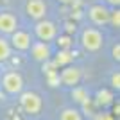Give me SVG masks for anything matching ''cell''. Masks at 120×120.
Returning <instances> with one entry per match:
<instances>
[{
	"mask_svg": "<svg viewBox=\"0 0 120 120\" xmlns=\"http://www.w3.org/2000/svg\"><path fill=\"white\" fill-rule=\"evenodd\" d=\"M20 106L27 115H38L43 108V100L34 91H22L20 93Z\"/></svg>",
	"mask_w": 120,
	"mask_h": 120,
	"instance_id": "1",
	"label": "cell"
},
{
	"mask_svg": "<svg viewBox=\"0 0 120 120\" xmlns=\"http://www.w3.org/2000/svg\"><path fill=\"white\" fill-rule=\"evenodd\" d=\"M0 82H2L4 90L9 95H20L22 90H23V77L18 72H7V74H4Z\"/></svg>",
	"mask_w": 120,
	"mask_h": 120,
	"instance_id": "2",
	"label": "cell"
},
{
	"mask_svg": "<svg viewBox=\"0 0 120 120\" xmlns=\"http://www.w3.org/2000/svg\"><path fill=\"white\" fill-rule=\"evenodd\" d=\"M81 43L88 52H97V50H100V47L104 43V38L100 34V30L97 29H84L82 36H81Z\"/></svg>",
	"mask_w": 120,
	"mask_h": 120,
	"instance_id": "3",
	"label": "cell"
},
{
	"mask_svg": "<svg viewBox=\"0 0 120 120\" xmlns=\"http://www.w3.org/2000/svg\"><path fill=\"white\" fill-rule=\"evenodd\" d=\"M81 77H82V72H81L79 66H65L61 70L59 75V82L63 86H68V88H74V86L79 84Z\"/></svg>",
	"mask_w": 120,
	"mask_h": 120,
	"instance_id": "4",
	"label": "cell"
},
{
	"mask_svg": "<svg viewBox=\"0 0 120 120\" xmlns=\"http://www.w3.org/2000/svg\"><path fill=\"white\" fill-rule=\"evenodd\" d=\"M34 32L41 41H50L57 36V27H56L52 22L38 20V23H36V27H34Z\"/></svg>",
	"mask_w": 120,
	"mask_h": 120,
	"instance_id": "5",
	"label": "cell"
},
{
	"mask_svg": "<svg viewBox=\"0 0 120 120\" xmlns=\"http://www.w3.org/2000/svg\"><path fill=\"white\" fill-rule=\"evenodd\" d=\"M88 16L95 25H106L109 22V9L104 7L102 4H95L88 9Z\"/></svg>",
	"mask_w": 120,
	"mask_h": 120,
	"instance_id": "6",
	"label": "cell"
},
{
	"mask_svg": "<svg viewBox=\"0 0 120 120\" xmlns=\"http://www.w3.org/2000/svg\"><path fill=\"white\" fill-rule=\"evenodd\" d=\"M25 11H27V16H29V18L43 20L45 15H47V4L43 0H29L27 5H25Z\"/></svg>",
	"mask_w": 120,
	"mask_h": 120,
	"instance_id": "7",
	"label": "cell"
},
{
	"mask_svg": "<svg viewBox=\"0 0 120 120\" xmlns=\"http://www.w3.org/2000/svg\"><path fill=\"white\" fill-rule=\"evenodd\" d=\"M30 43H32V38L29 32L18 29L15 32H11V47H15L16 50H29Z\"/></svg>",
	"mask_w": 120,
	"mask_h": 120,
	"instance_id": "8",
	"label": "cell"
},
{
	"mask_svg": "<svg viewBox=\"0 0 120 120\" xmlns=\"http://www.w3.org/2000/svg\"><path fill=\"white\" fill-rule=\"evenodd\" d=\"M30 52H32V57L36 61H41V63H45V61L50 59V47L47 45V41H36V43H30Z\"/></svg>",
	"mask_w": 120,
	"mask_h": 120,
	"instance_id": "9",
	"label": "cell"
},
{
	"mask_svg": "<svg viewBox=\"0 0 120 120\" xmlns=\"http://www.w3.org/2000/svg\"><path fill=\"white\" fill-rule=\"evenodd\" d=\"M18 27V20L13 13H0V32L2 34H11Z\"/></svg>",
	"mask_w": 120,
	"mask_h": 120,
	"instance_id": "10",
	"label": "cell"
},
{
	"mask_svg": "<svg viewBox=\"0 0 120 120\" xmlns=\"http://www.w3.org/2000/svg\"><path fill=\"white\" fill-rule=\"evenodd\" d=\"M74 57H75V52L72 49H59V52L56 54V57H54V63L57 68L59 66H66V65H70L72 61H74Z\"/></svg>",
	"mask_w": 120,
	"mask_h": 120,
	"instance_id": "11",
	"label": "cell"
},
{
	"mask_svg": "<svg viewBox=\"0 0 120 120\" xmlns=\"http://www.w3.org/2000/svg\"><path fill=\"white\" fill-rule=\"evenodd\" d=\"M72 99H74L77 104H81V106H86V104L91 102L88 90L82 88V86H74V88H72Z\"/></svg>",
	"mask_w": 120,
	"mask_h": 120,
	"instance_id": "12",
	"label": "cell"
},
{
	"mask_svg": "<svg viewBox=\"0 0 120 120\" xmlns=\"http://www.w3.org/2000/svg\"><path fill=\"white\" fill-rule=\"evenodd\" d=\"M113 99H115L113 91H111V90H106V88H102V90L97 91L95 102H97V106H100V108H108V106L113 104Z\"/></svg>",
	"mask_w": 120,
	"mask_h": 120,
	"instance_id": "13",
	"label": "cell"
},
{
	"mask_svg": "<svg viewBox=\"0 0 120 120\" xmlns=\"http://www.w3.org/2000/svg\"><path fill=\"white\" fill-rule=\"evenodd\" d=\"M59 120H82V115L77 108H66L61 111Z\"/></svg>",
	"mask_w": 120,
	"mask_h": 120,
	"instance_id": "14",
	"label": "cell"
},
{
	"mask_svg": "<svg viewBox=\"0 0 120 120\" xmlns=\"http://www.w3.org/2000/svg\"><path fill=\"white\" fill-rule=\"evenodd\" d=\"M11 56V45L9 41H5L4 38H0V63L2 61H7Z\"/></svg>",
	"mask_w": 120,
	"mask_h": 120,
	"instance_id": "15",
	"label": "cell"
},
{
	"mask_svg": "<svg viewBox=\"0 0 120 120\" xmlns=\"http://www.w3.org/2000/svg\"><path fill=\"white\" fill-rule=\"evenodd\" d=\"M47 75V81H49V84L50 86H59V72L57 70H50V72H45Z\"/></svg>",
	"mask_w": 120,
	"mask_h": 120,
	"instance_id": "16",
	"label": "cell"
},
{
	"mask_svg": "<svg viewBox=\"0 0 120 120\" xmlns=\"http://www.w3.org/2000/svg\"><path fill=\"white\" fill-rule=\"evenodd\" d=\"M56 43H57V47H59V49H72V43H74V41H72V38L68 34H63V36H59V38H57V41H56Z\"/></svg>",
	"mask_w": 120,
	"mask_h": 120,
	"instance_id": "17",
	"label": "cell"
},
{
	"mask_svg": "<svg viewBox=\"0 0 120 120\" xmlns=\"http://www.w3.org/2000/svg\"><path fill=\"white\" fill-rule=\"evenodd\" d=\"M108 23H111L115 29H118V27H120V13H118V9L109 11V22H108Z\"/></svg>",
	"mask_w": 120,
	"mask_h": 120,
	"instance_id": "18",
	"label": "cell"
},
{
	"mask_svg": "<svg viewBox=\"0 0 120 120\" xmlns=\"http://www.w3.org/2000/svg\"><path fill=\"white\" fill-rule=\"evenodd\" d=\"M111 86H113L115 90H118V88H120V75H118V72L111 75Z\"/></svg>",
	"mask_w": 120,
	"mask_h": 120,
	"instance_id": "19",
	"label": "cell"
},
{
	"mask_svg": "<svg viewBox=\"0 0 120 120\" xmlns=\"http://www.w3.org/2000/svg\"><path fill=\"white\" fill-rule=\"evenodd\" d=\"M91 120H113V116L106 115V113H97V115H93V118H91Z\"/></svg>",
	"mask_w": 120,
	"mask_h": 120,
	"instance_id": "20",
	"label": "cell"
},
{
	"mask_svg": "<svg viewBox=\"0 0 120 120\" xmlns=\"http://www.w3.org/2000/svg\"><path fill=\"white\" fill-rule=\"evenodd\" d=\"M113 59H115V61L120 59V45H118V43L113 45Z\"/></svg>",
	"mask_w": 120,
	"mask_h": 120,
	"instance_id": "21",
	"label": "cell"
},
{
	"mask_svg": "<svg viewBox=\"0 0 120 120\" xmlns=\"http://www.w3.org/2000/svg\"><path fill=\"white\" fill-rule=\"evenodd\" d=\"M106 2H108L109 5H115V7H116L118 4H120V0H106Z\"/></svg>",
	"mask_w": 120,
	"mask_h": 120,
	"instance_id": "22",
	"label": "cell"
},
{
	"mask_svg": "<svg viewBox=\"0 0 120 120\" xmlns=\"http://www.w3.org/2000/svg\"><path fill=\"white\" fill-rule=\"evenodd\" d=\"M66 30H68V32H72V30H75V25L68 23V25H66Z\"/></svg>",
	"mask_w": 120,
	"mask_h": 120,
	"instance_id": "23",
	"label": "cell"
},
{
	"mask_svg": "<svg viewBox=\"0 0 120 120\" xmlns=\"http://www.w3.org/2000/svg\"><path fill=\"white\" fill-rule=\"evenodd\" d=\"M61 4H74V0H59Z\"/></svg>",
	"mask_w": 120,
	"mask_h": 120,
	"instance_id": "24",
	"label": "cell"
},
{
	"mask_svg": "<svg viewBox=\"0 0 120 120\" xmlns=\"http://www.w3.org/2000/svg\"><path fill=\"white\" fill-rule=\"evenodd\" d=\"M0 79H2V72H0Z\"/></svg>",
	"mask_w": 120,
	"mask_h": 120,
	"instance_id": "25",
	"label": "cell"
}]
</instances>
